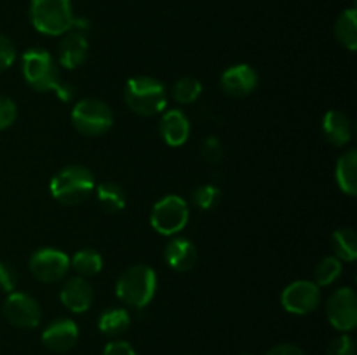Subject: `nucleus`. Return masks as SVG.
<instances>
[{
  "label": "nucleus",
  "mask_w": 357,
  "mask_h": 355,
  "mask_svg": "<svg viewBox=\"0 0 357 355\" xmlns=\"http://www.w3.org/2000/svg\"><path fill=\"white\" fill-rule=\"evenodd\" d=\"M96 188L94 174L89 167L72 164L65 166L51 178L49 191L63 205H79L91 197Z\"/></svg>",
  "instance_id": "obj_1"
},
{
  "label": "nucleus",
  "mask_w": 357,
  "mask_h": 355,
  "mask_svg": "<svg viewBox=\"0 0 357 355\" xmlns=\"http://www.w3.org/2000/svg\"><path fill=\"white\" fill-rule=\"evenodd\" d=\"M124 101L131 111L142 117H153L166 110V86L155 77H131L124 86Z\"/></svg>",
  "instance_id": "obj_2"
},
{
  "label": "nucleus",
  "mask_w": 357,
  "mask_h": 355,
  "mask_svg": "<svg viewBox=\"0 0 357 355\" xmlns=\"http://www.w3.org/2000/svg\"><path fill=\"white\" fill-rule=\"evenodd\" d=\"M157 291V275L146 265H132L119 275L115 282V294L124 305L132 308H145Z\"/></svg>",
  "instance_id": "obj_3"
},
{
  "label": "nucleus",
  "mask_w": 357,
  "mask_h": 355,
  "mask_svg": "<svg viewBox=\"0 0 357 355\" xmlns=\"http://www.w3.org/2000/svg\"><path fill=\"white\" fill-rule=\"evenodd\" d=\"M21 73L28 86L38 93H51L61 82V70L51 52L42 47L24 51L21 58Z\"/></svg>",
  "instance_id": "obj_4"
},
{
  "label": "nucleus",
  "mask_w": 357,
  "mask_h": 355,
  "mask_svg": "<svg viewBox=\"0 0 357 355\" xmlns=\"http://www.w3.org/2000/svg\"><path fill=\"white\" fill-rule=\"evenodd\" d=\"M70 0H31L30 21L37 31L51 37H61L73 23Z\"/></svg>",
  "instance_id": "obj_5"
},
{
  "label": "nucleus",
  "mask_w": 357,
  "mask_h": 355,
  "mask_svg": "<svg viewBox=\"0 0 357 355\" xmlns=\"http://www.w3.org/2000/svg\"><path fill=\"white\" fill-rule=\"evenodd\" d=\"M72 124L77 131L87 138H98L114 125V111L105 101L96 97H84L72 108Z\"/></svg>",
  "instance_id": "obj_6"
},
{
  "label": "nucleus",
  "mask_w": 357,
  "mask_h": 355,
  "mask_svg": "<svg viewBox=\"0 0 357 355\" xmlns=\"http://www.w3.org/2000/svg\"><path fill=\"white\" fill-rule=\"evenodd\" d=\"M190 209L180 195H166L153 204L150 211V225L160 235H176L187 226Z\"/></svg>",
  "instance_id": "obj_7"
},
{
  "label": "nucleus",
  "mask_w": 357,
  "mask_h": 355,
  "mask_svg": "<svg viewBox=\"0 0 357 355\" xmlns=\"http://www.w3.org/2000/svg\"><path fill=\"white\" fill-rule=\"evenodd\" d=\"M31 275L44 284L65 281L70 271V256L56 247H40L28 261Z\"/></svg>",
  "instance_id": "obj_8"
},
{
  "label": "nucleus",
  "mask_w": 357,
  "mask_h": 355,
  "mask_svg": "<svg viewBox=\"0 0 357 355\" xmlns=\"http://www.w3.org/2000/svg\"><path fill=\"white\" fill-rule=\"evenodd\" d=\"M2 312L7 322L20 329H35L42 319V310L37 299L21 291H13L6 296Z\"/></svg>",
  "instance_id": "obj_9"
},
{
  "label": "nucleus",
  "mask_w": 357,
  "mask_h": 355,
  "mask_svg": "<svg viewBox=\"0 0 357 355\" xmlns=\"http://www.w3.org/2000/svg\"><path fill=\"white\" fill-rule=\"evenodd\" d=\"M326 317L340 333H349L357 326V294L352 287H338L326 301Z\"/></svg>",
  "instance_id": "obj_10"
},
{
  "label": "nucleus",
  "mask_w": 357,
  "mask_h": 355,
  "mask_svg": "<svg viewBox=\"0 0 357 355\" xmlns=\"http://www.w3.org/2000/svg\"><path fill=\"white\" fill-rule=\"evenodd\" d=\"M321 287L314 281H295L281 292L282 308L293 315H309L319 306Z\"/></svg>",
  "instance_id": "obj_11"
},
{
  "label": "nucleus",
  "mask_w": 357,
  "mask_h": 355,
  "mask_svg": "<svg viewBox=\"0 0 357 355\" xmlns=\"http://www.w3.org/2000/svg\"><path fill=\"white\" fill-rule=\"evenodd\" d=\"M222 90L230 97H246L257 89L258 72L251 65L237 63L229 66L220 77Z\"/></svg>",
  "instance_id": "obj_12"
},
{
  "label": "nucleus",
  "mask_w": 357,
  "mask_h": 355,
  "mask_svg": "<svg viewBox=\"0 0 357 355\" xmlns=\"http://www.w3.org/2000/svg\"><path fill=\"white\" fill-rule=\"evenodd\" d=\"M79 341V326L75 320L68 317H59L54 319L42 333V343L47 350L54 354H65L72 350Z\"/></svg>",
  "instance_id": "obj_13"
},
{
  "label": "nucleus",
  "mask_w": 357,
  "mask_h": 355,
  "mask_svg": "<svg viewBox=\"0 0 357 355\" xmlns=\"http://www.w3.org/2000/svg\"><path fill=\"white\" fill-rule=\"evenodd\" d=\"M94 299L93 285L80 275L66 278L59 289V301L72 313H84L91 308Z\"/></svg>",
  "instance_id": "obj_14"
},
{
  "label": "nucleus",
  "mask_w": 357,
  "mask_h": 355,
  "mask_svg": "<svg viewBox=\"0 0 357 355\" xmlns=\"http://www.w3.org/2000/svg\"><path fill=\"white\" fill-rule=\"evenodd\" d=\"M58 45V65L65 70H75L86 63L89 54V42L79 31H66Z\"/></svg>",
  "instance_id": "obj_15"
},
{
  "label": "nucleus",
  "mask_w": 357,
  "mask_h": 355,
  "mask_svg": "<svg viewBox=\"0 0 357 355\" xmlns=\"http://www.w3.org/2000/svg\"><path fill=\"white\" fill-rule=\"evenodd\" d=\"M190 120L185 111L173 108L166 110L159 120V131L167 146H183L190 138Z\"/></svg>",
  "instance_id": "obj_16"
},
{
  "label": "nucleus",
  "mask_w": 357,
  "mask_h": 355,
  "mask_svg": "<svg viewBox=\"0 0 357 355\" xmlns=\"http://www.w3.org/2000/svg\"><path fill=\"white\" fill-rule=\"evenodd\" d=\"M164 261L174 271H188L197 263V249L194 242L185 237L173 235L164 249Z\"/></svg>",
  "instance_id": "obj_17"
},
{
  "label": "nucleus",
  "mask_w": 357,
  "mask_h": 355,
  "mask_svg": "<svg viewBox=\"0 0 357 355\" xmlns=\"http://www.w3.org/2000/svg\"><path fill=\"white\" fill-rule=\"evenodd\" d=\"M323 136L330 145L333 146H345L352 139V122L344 111L330 110L324 113L323 124Z\"/></svg>",
  "instance_id": "obj_18"
},
{
  "label": "nucleus",
  "mask_w": 357,
  "mask_h": 355,
  "mask_svg": "<svg viewBox=\"0 0 357 355\" xmlns=\"http://www.w3.org/2000/svg\"><path fill=\"white\" fill-rule=\"evenodd\" d=\"M335 180L338 188L349 197L357 195V152L354 148L342 153L335 167Z\"/></svg>",
  "instance_id": "obj_19"
},
{
  "label": "nucleus",
  "mask_w": 357,
  "mask_h": 355,
  "mask_svg": "<svg viewBox=\"0 0 357 355\" xmlns=\"http://www.w3.org/2000/svg\"><path fill=\"white\" fill-rule=\"evenodd\" d=\"M129 326H131V315L128 310L121 306L105 310L98 319V329L108 338H121L122 334L128 333Z\"/></svg>",
  "instance_id": "obj_20"
},
{
  "label": "nucleus",
  "mask_w": 357,
  "mask_h": 355,
  "mask_svg": "<svg viewBox=\"0 0 357 355\" xmlns=\"http://www.w3.org/2000/svg\"><path fill=\"white\" fill-rule=\"evenodd\" d=\"M96 191V198L100 207L103 209L108 214H117L122 209L126 207V191L121 184L112 183V181H107V183H101L94 188Z\"/></svg>",
  "instance_id": "obj_21"
},
{
  "label": "nucleus",
  "mask_w": 357,
  "mask_h": 355,
  "mask_svg": "<svg viewBox=\"0 0 357 355\" xmlns=\"http://www.w3.org/2000/svg\"><path fill=\"white\" fill-rule=\"evenodd\" d=\"M70 268L84 278H91L103 270V258L96 249H80L70 258Z\"/></svg>",
  "instance_id": "obj_22"
},
{
  "label": "nucleus",
  "mask_w": 357,
  "mask_h": 355,
  "mask_svg": "<svg viewBox=\"0 0 357 355\" xmlns=\"http://www.w3.org/2000/svg\"><path fill=\"white\" fill-rule=\"evenodd\" d=\"M335 37L349 51L357 49V13L354 7L344 10L335 23Z\"/></svg>",
  "instance_id": "obj_23"
},
{
  "label": "nucleus",
  "mask_w": 357,
  "mask_h": 355,
  "mask_svg": "<svg viewBox=\"0 0 357 355\" xmlns=\"http://www.w3.org/2000/svg\"><path fill=\"white\" fill-rule=\"evenodd\" d=\"M331 244H333L335 251L333 256H337L340 261L352 263L357 258V235L349 226L338 228L331 237Z\"/></svg>",
  "instance_id": "obj_24"
},
{
  "label": "nucleus",
  "mask_w": 357,
  "mask_h": 355,
  "mask_svg": "<svg viewBox=\"0 0 357 355\" xmlns=\"http://www.w3.org/2000/svg\"><path fill=\"white\" fill-rule=\"evenodd\" d=\"M202 93V84L201 80L195 79V77H181L171 87V94H173V100L178 101L180 104H192L199 100Z\"/></svg>",
  "instance_id": "obj_25"
},
{
  "label": "nucleus",
  "mask_w": 357,
  "mask_h": 355,
  "mask_svg": "<svg viewBox=\"0 0 357 355\" xmlns=\"http://www.w3.org/2000/svg\"><path fill=\"white\" fill-rule=\"evenodd\" d=\"M342 271H344V261L338 260L337 256H324L314 270V282L319 287L331 285L340 278Z\"/></svg>",
  "instance_id": "obj_26"
},
{
  "label": "nucleus",
  "mask_w": 357,
  "mask_h": 355,
  "mask_svg": "<svg viewBox=\"0 0 357 355\" xmlns=\"http://www.w3.org/2000/svg\"><path fill=\"white\" fill-rule=\"evenodd\" d=\"M220 197H222L220 188L209 183L199 184V187L192 191V202H194V205H197L199 209H202V211H211V209H215L216 205H218Z\"/></svg>",
  "instance_id": "obj_27"
},
{
  "label": "nucleus",
  "mask_w": 357,
  "mask_h": 355,
  "mask_svg": "<svg viewBox=\"0 0 357 355\" xmlns=\"http://www.w3.org/2000/svg\"><path fill=\"white\" fill-rule=\"evenodd\" d=\"M201 157L208 164H218L223 157V145L216 136H208L201 145Z\"/></svg>",
  "instance_id": "obj_28"
},
{
  "label": "nucleus",
  "mask_w": 357,
  "mask_h": 355,
  "mask_svg": "<svg viewBox=\"0 0 357 355\" xmlns=\"http://www.w3.org/2000/svg\"><path fill=\"white\" fill-rule=\"evenodd\" d=\"M326 355H356V341L347 333H342L328 345Z\"/></svg>",
  "instance_id": "obj_29"
},
{
  "label": "nucleus",
  "mask_w": 357,
  "mask_h": 355,
  "mask_svg": "<svg viewBox=\"0 0 357 355\" xmlns=\"http://www.w3.org/2000/svg\"><path fill=\"white\" fill-rule=\"evenodd\" d=\"M17 282H20V275H17V270L7 261H0V289L3 292H13L16 291Z\"/></svg>",
  "instance_id": "obj_30"
},
{
  "label": "nucleus",
  "mask_w": 357,
  "mask_h": 355,
  "mask_svg": "<svg viewBox=\"0 0 357 355\" xmlns=\"http://www.w3.org/2000/svg\"><path fill=\"white\" fill-rule=\"evenodd\" d=\"M17 106L10 97L0 94V131H6L7 127L16 122Z\"/></svg>",
  "instance_id": "obj_31"
},
{
  "label": "nucleus",
  "mask_w": 357,
  "mask_h": 355,
  "mask_svg": "<svg viewBox=\"0 0 357 355\" xmlns=\"http://www.w3.org/2000/svg\"><path fill=\"white\" fill-rule=\"evenodd\" d=\"M17 58V52L14 44L10 42V38H7L6 35H0V73L6 72L7 68L14 65Z\"/></svg>",
  "instance_id": "obj_32"
},
{
  "label": "nucleus",
  "mask_w": 357,
  "mask_h": 355,
  "mask_svg": "<svg viewBox=\"0 0 357 355\" xmlns=\"http://www.w3.org/2000/svg\"><path fill=\"white\" fill-rule=\"evenodd\" d=\"M103 355H136V352L128 341L114 340L103 348Z\"/></svg>",
  "instance_id": "obj_33"
},
{
  "label": "nucleus",
  "mask_w": 357,
  "mask_h": 355,
  "mask_svg": "<svg viewBox=\"0 0 357 355\" xmlns=\"http://www.w3.org/2000/svg\"><path fill=\"white\" fill-rule=\"evenodd\" d=\"M265 355H307V354L302 350V348L296 347V345L282 343V345H278V347L271 348Z\"/></svg>",
  "instance_id": "obj_34"
},
{
  "label": "nucleus",
  "mask_w": 357,
  "mask_h": 355,
  "mask_svg": "<svg viewBox=\"0 0 357 355\" xmlns=\"http://www.w3.org/2000/svg\"><path fill=\"white\" fill-rule=\"evenodd\" d=\"M54 93L58 94L59 100L65 101V103L72 101L73 96H75V89H73V86H72V84L65 82V80H61V82H59V86L56 87Z\"/></svg>",
  "instance_id": "obj_35"
},
{
  "label": "nucleus",
  "mask_w": 357,
  "mask_h": 355,
  "mask_svg": "<svg viewBox=\"0 0 357 355\" xmlns=\"http://www.w3.org/2000/svg\"><path fill=\"white\" fill-rule=\"evenodd\" d=\"M241 355H255V354H248V352H244V354H241Z\"/></svg>",
  "instance_id": "obj_36"
}]
</instances>
